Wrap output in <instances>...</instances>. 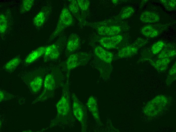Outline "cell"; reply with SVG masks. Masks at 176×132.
I'll list each match as a JSON object with an SVG mask.
<instances>
[{
  "label": "cell",
  "instance_id": "1",
  "mask_svg": "<svg viewBox=\"0 0 176 132\" xmlns=\"http://www.w3.org/2000/svg\"><path fill=\"white\" fill-rule=\"evenodd\" d=\"M56 107L57 115L55 123L56 124L66 123L72 116L69 91L66 86L63 88L62 96L57 104Z\"/></svg>",
  "mask_w": 176,
  "mask_h": 132
},
{
  "label": "cell",
  "instance_id": "2",
  "mask_svg": "<svg viewBox=\"0 0 176 132\" xmlns=\"http://www.w3.org/2000/svg\"><path fill=\"white\" fill-rule=\"evenodd\" d=\"M167 103V98L165 96H156L146 105L144 110V112L149 117L156 116L165 107Z\"/></svg>",
  "mask_w": 176,
  "mask_h": 132
},
{
  "label": "cell",
  "instance_id": "3",
  "mask_svg": "<svg viewBox=\"0 0 176 132\" xmlns=\"http://www.w3.org/2000/svg\"><path fill=\"white\" fill-rule=\"evenodd\" d=\"M73 22L72 15L66 8H63L60 13L56 28L51 36V38L57 37L64 29L71 25Z\"/></svg>",
  "mask_w": 176,
  "mask_h": 132
},
{
  "label": "cell",
  "instance_id": "4",
  "mask_svg": "<svg viewBox=\"0 0 176 132\" xmlns=\"http://www.w3.org/2000/svg\"><path fill=\"white\" fill-rule=\"evenodd\" d=\"M72 109L74 115L80 123L82 131L86 129V112L84 106L74 93L72 94Z\"/></svg>",
  "mask_w": 176,
  "mask_h": 132
},
{
  "label": "cell",
  "instance_id": "5",
  "mask_svg": "<svg viewBox=\"0 0 176 132\" xmlns=\"http://www.w3.org/2000/svg\"><path fill=\"white\" fill-rule=\"evenodd\" d=\"M89 59V57L86 54L80 53L72 54L67 60V69L69 71L71 70L86 64Z\"/></svg>",
  "mask_w": 176,
  "mask_h": 132
},
{
  "label": "cell",
  "instance_id": "6",
  "mask_svg": "<svg viewBox=\"0 0 176 132\" xmlns=\"http://www.w3.org/2000/svg\"><path fill=\"white\" fill-rule=\"evenodd\" d=\"M122 36L120 35L110 36H105L101 38L100 43L103 47L107 49L114 48L122 41Z\"/></svg>",
  "mask_w": 176,
  "mask_h": 132
},
{
  "label": "cell",
  "instance_id": "7",
  "mask_svg": "<svg viewBox=\"0 0 176 132\" xmlns=\"http://www.w3.org/2000/svg\"><path fill=\"white\" fill-rule=\"evenodd\" d=\"M50 8L47 6L43 7L33 18V23L37 27L42 26L46 21L50 13Z\"/></svg>",
  "mask_w": 176,
  "mask_h": 132
},
{
  "label": "cell",
  "instance_id": "8",
  "mask_svg": "<svg viewBox=\"0 0 176 132\" xmlns=\"http://www.w3.org/2000/svg\"><path fill=\"white\" fill-rule=\"evenodd\" d=\"M98 33L100 35L106 36L116 35L120 33L121 31L119 26L113 25L110 26H102L97 29Z\"/></svg>",
  "mask_w": 176,
  "mask_h": 132
},
{
  "label": "cell",
  "instance_id": "9",
  "mask_svg": "<svg viewBox=\"0 0 176 132\" xmlns=\"http://www.w3.org/2000/svg\"><path fill=\"white\" fill-rule=\"evenodd\" d=\"M60 54V51L58 46L53 44L46 47L44 54V60L45 61L56 60L59 58Z\"/></svg>",
  "mask_w": 176,
  "mask_h": 132
},
{
  "label": "cell",
  "instance_id": "10",
  "mask_svg": "<svg viewBox=\"0 0 176 132\" xmlns=\"http://www.w3.org/2000/svg\"><path fill=\"white\" fill-rule=\"evenodd\" d=\"M94 52L98 58L104 62L109 63L113 60V53L105 50L101 46L96 47L95 48Z\"/></svg>",
  "mask_w": 176,
  "mask_h": 132
},
{
  "label": "cell",
  "instance_id": "11",
  "mask_svg": "<svg viewBox=\"0 0 176 132\" xmlns=\"http://www.w3.org/2000/svg\"><path fill=\"white\" fill-rule=\"evenodd\" d=\"M87 105L89 111L94 119L98 122L100 121L97 102L95 98L91 96L88 98Z\"/></svg>",
  "mask_w": 176,
  "mask_h": 132
},
{
  "label": "cell",
  "instance_id": "12",
  "mask_svg": "<svg viewBox=\"0 0 176 132\" xmlns=\"http://www.w3.org/2000/svg\"><path fill=\"white\" fill-rule=\"evenodd\" d=\"M80 40L79 36L76 34L72 33L69 36L68 40L67 49L70 53H73L79 48Z\"/></svg>",
  "mask_w": 176,
  "mask_h": 132
},
{
  "label": "cell",
  "instance_id": "13",
  "mask_svg": "<svg viewBox=\"0 0 176 132\" xmlns=\"http://www.w3.org/2000/svg\"><path fill=\"white\" fill-rule=\"evenodd\" d=\"M46 47H39L30 53L26 57L25 61L27 64H30L44 54Z\"/></svg>",
  "mask_w": 176,
  "mask_h": 132
},
{
  "label": "cell",
  "instance_id": "14",
  "mask_svg": "<svg viewBox=\"0 0 176 132\" xmlns=\"http://www.w3.org/2000/svg\"><path fill=\"white\" fill-rule=\"evenodd\" d=\"M159 19V16L157 14L150 11H144L140 16V21L144 23H155L158 22Z\"/></svg>",
  "mask_w": 176,
  "mask_h": 132
},
{
  "label": "cell",
  "instance_id": "15",
  "mask_svg": "<svg viewBox=\"0 0 176 132\" xmlns=\"http://www.w3.org/2000/svg\"><path fill=\"white\" fill-rule=\"evenodd\" d=\"M137 47L134 46H128L121 49L117 53L118 57L120 58L131 57L136 54L138 52Z\"/></svg>",
  "mask_w": 176,
  "mask_h": 132
},
{
  "label": "cell",
  "instance_id": "16",
  "mask_svg": "<svg viewBox=\"0 0 176 132\" xmlns=\"http://www.w3.org/2000/svg\"><path fill=\"white\" fill-rule=\"evenodd\" d=\"M171 61L169 58L160 59L155 61H150L151 64L158 71L163 72L167 69Z\"/></svg>",
  "mask_w": 176,
  "mask_h": 132
},
{
  "label": "cell",
  "instance_id": "17",
  "mask_svg": "<svg viewBox=\"0 0 176 132\" xmlns=\"http://www.w3.org/2000/svg\"><path fill=\"white\" fill-rule=\"evenodd\" d=\"M44 88L45 91H52L56 87V81L54 75L52 74L47 75L45 78Z\"/></svg>",
  "mask_w": 176,
  "mask_h": 132
},
{
  "label": "cell",
  "instance_id": "18",
  "mask_svg": "<svg viewBox=\"0 0 176 132\" xmlns=\"http://www.w3.org/2000/svg\"><path fill=\"white\" fill-rule=\"evenodd\" d=\"M141 32L144 36L149 38H153L157 36L159 34L158 31L150 25H145L141 28Z\"/></svg>",
  "mask_w": 176,
  "mask_h": 132
},
{
  "label": "cell",
  "instance_id": "19",
  "mask_svg": "<svg viewBox=\"0 0 176 132\" xmlns=\"http://www.w3.org/2000/svg\"><path fill=\"white\" fill-rule=\"evenodd\" d=\"M21 61L19 57H16L8 61L4 66V68L7 71H12L18 65Z\"/></svg>",
  "mask_w": 176,
  "mask_h": 132
},
{
  "label": "cell",
  "instance_id": "20",
  "mask_svg": "<svg viewBox=\"0 0 176 132\" xmlns=\"http://www.w3.org/2000/svg\"><path fill=\"white\" fill-rule=\"evenodd\" d=\"M43 82L41 77L38 76L34 78L30 82V86L32 91L37 92L41 89Z\"/></svg>",
  "mask_w": 176,
  "mask_h": 132
},
{
  "label": "cell",
  "instance_id": "21",
  "mask_svg": "<svg viewBox=\"0 0 176 132\" xmlns=\"http://www.w3.org/2000/svg\"><path fill=\"white\" fill-rule=\"evenodd\" d=\"M69 6V10L71 13L75 16L77 18L79 15V7L77 0L70 1Z\"/></svg>",
  "mask_w": 176,
  "mask_h": 132
},
{
  "label": "cell",
  "instance_id": "22",
  "mask_svg": "<svg viewBox=\"0 0 176 132\" xmlns=\"http://www.w3.org/2000/svg\"><path fill=\"white\" fill-rule=\"evenodd\" d=\"M134 12V9L132 7L127 6L124 7L121 11L120 18L123 19L129 18L133 14Z\"/></svg>",
  "mask_w": 176,
  "mask_h": 132
},
{
  "label": "cell",
  "instance_id": "23",
  "mask_svg": "<svg viewBox=\"0 0 176 132\" xmlns=\"http://www.w3.org/2000/svg\"><path fill=\"white\" fill-rule=\"evenodd\" d=\"M34 2L33 0H23L20 9L21 13H24L29 11L32 7Z\"/></svg>",
  "mask_w": 176,
  "mask_h": 132
},
{
  "label": "cell",
  "instance_id": "24",
  "mask_svg": "<svg viewBox=\"0 0 176 132\" xmlns=\"http://www.w3.org/2000/svg\"><path fill=\"white\" fill-rule=\"evenodd\" d=\"M160 2L168 11H172L176 9L175 0H162Z\"/></svg>",
  "mask_w": 176,
  "mask_h": 132
},
{
  "label": "cell",
  "instance_id": "25",
  "mask_svg": "<svg viewBox=\"0 0 176 132\" xmlns=\"http://www.w3.org/2000/svg\"><path fill=\"white\" fill-rule=\"evenodd\" d=\"M8 26V21L6 17L3 14L0 15V32L1 34L4 33Z\"/></svg>",
  "mask_w": 176,
  "mask_h": 132
},
{
  "label": "cell",
  "instance_id": "26",
  "mask_svg": "<svg viewBox=\"0 0 176 132\" xmlns=\"http://www.w3.org/2000/svg\"><path fill=\"white\" fill-rule=\"evenodd\" d=\"M176 55V51L172 50L164 49L158 55L159 59L164 58H169L173 57Z\"/></svg>",
  "mask_w": 176,
  "mask_h": 132
},
{
  "label": "cell",
  "instance_id": "27",
  "mask_svg": "<svg viewBox=\"0 0 176 132\" xmlns=\"http://www.w3.org/2000/svg\"><path fill=\"white\" fill-rule=\"evenodd\" d=\"M164 45V42L162 41H159L155 43L152 46L151 50L154 54L159 53L162 50Z\"/></svg>",
  "mask_w": 176,
  "mask_h": 132
},
{
  "label": "cell",
  "instance_id": "28",
  "mask_svg": "<svg viewBox=\"0 0 176 132\" xmlns=\"http://www.w3.org/2000/svg\"><path fill=\"white\" fill-rule=\"evenodd\" d=\"M77 3L79 8L82 11H86L89 7L90 2L88 0H77Z\"/></svg>",
  "mask_w": 176,
  "mask_h": 132
},
{
  "label": "cell",
  "instance_id": "29",
  "mask_svg": "<svg viewBox=\"0 0 176 132\" xmlns=\"http://www.w3.org/2000/svg\"><path fill=\"white\" fill-rule=\"evenodd\" d=\"M176 62H175L170 69L169 72V74L170 76L175 77L176 72Z\"/></svg>",
  "mask_w": 176,
  "mask_h": 132
},
{
  "label": "cell",
  "instance_id": "30",
  "mask_svg": "<svg viewBox=\"0 0 176 132\" xmlns=\"http://www.w3.org/2000/svg\"><path fill=\"white\" fill-rule=\"evenodd\" d=\"M4 95L3 92L0 91V101H2L4 98Z\"/></svg>",
  "mask_w": 176,
  "mask_h": 132
},
{
  "label": "cell",
  "instance_id": "31",
  "mask_svg": "<svg viewBox=\"0 0 176 132\" xmlns=\"http://www.w3.org/2000/svg\"><path fill=\"white\" fill-rule=\"evenodd\" d=\"M112 2L114 4H115L117 3V2H118L117 0H112Z\"/></svg>",
  "mask_w": 176,
  "mask_h": 132
}]
</instances>
